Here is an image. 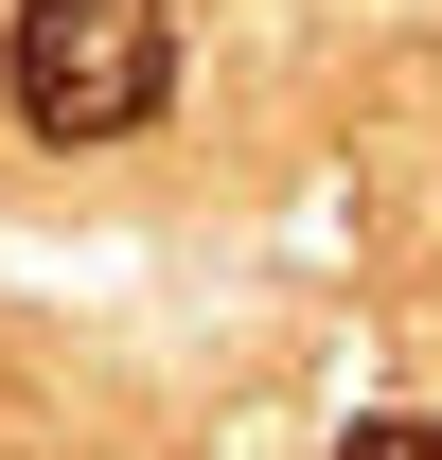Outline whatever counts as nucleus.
I'll use <instances>...</instances> for the list:
<instances>
[{
	"label": "nucleus",
	"mask_w": 442,
	"mask_h": 460,
	"mask_svg": "<svg viewBox=\"0 0 442 460\" xmlns=\"http://www.w3.org/2000/svg\"><path fill=\"white\" fill-rule=\"evenodd\" d=\"M336 460H442V425H425V407H389V425H354Z\"/></svg>",
	"instance_id": "f03ea898"
},
{
	"label": "nucleus",
	"mask_w": 442,
	"mask_h": 460,
	"mask_svg": "<svg viewBox=\"0 0 442 460\" xmlns=\"http://www.w3.org/2000/svg\"><path fill=\"white\" fill-rule=\"evenodd\" d=\"M160 89H177L160 0H18V36H0V107L36 142H142Z\"/></svg>",
	"instance_id": "f257e3e1"
}]
</instances>
